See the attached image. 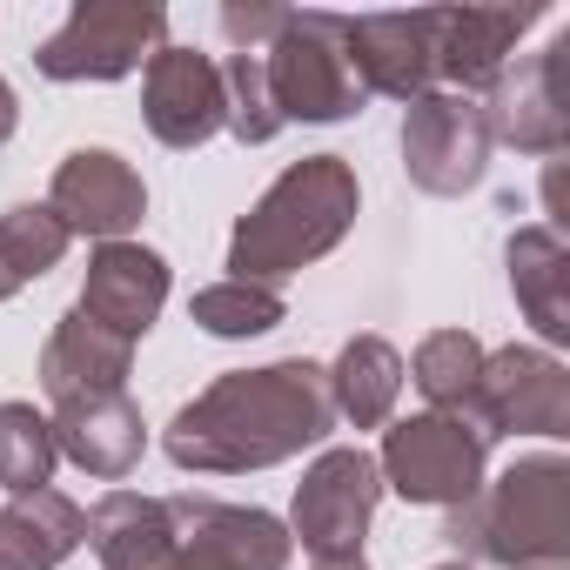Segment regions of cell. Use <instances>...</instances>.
Returning a JSON list of instances; mask_svg holds the SVG:
<instances>
[{
  "mask_svg": "<svg viewBox=\"0 0 570 570\" xmlns=\"http://www.w3.org/2000/svg\"><path fill=\"white\" fill-rule=\"evenodd\" d=\"M330 430H336L330 376L309 356H289V363L215 376L195 403L175 410L161 450L175 470L242 476V470H268V463H289V456L316 450Z\"/></svg>",
  "mask_w": 570,
  "mask_h": 570,
  "instance_id": "cell-1",
  "label": "cell"
},
{
  "mask_svg": "<svg viewBox=\"0 0 570 570\" xmlns=\"http://www.w3.org/2000/svg\"><path fill=\"white\" fill-rule=\"evenodd\" d=\"M356 168L343 155H303L275 175V188L235 222L228 235V268L235 282H262L275 289L282 275L323 262L350 228H356Z\"/></svg>",
  "mask_w": 570,
  "mask_h": 570,
  "instance_id": "cell-2",
  "label": "cell"
},
{
  "mask_svg": "<svg viewBox=\"0 0 570 570\" xmlns=\"http://www.w3.org/2000/svg\"><path fill=\"white\" fill-rule=\"evenodd\" d=\"M443 537L497 570H570V463L517 456L490 490L450 510Z\"/></svg>",
  "mask_w": 570,
  "mask_h": 570,
  "instance_id": "cell-3",
  "label": "cell"
},
{
  "mask_svg": "<svg viewBox=\"0 0 570 570\" xmlns=\"http://www.w3.org/2000/svg\"><path fill=\"white\" fill-rule=\"evenodd\" d=\"M262 81H268L282 128L289 121H350L370 101L350 68L343 14H289L282 35L262 48Z\"/></svg>",
  "mask_w": 570,
  "mask_h": 570,
  "instance_id": "cell-4",
  "label": "cell"
},
{
  "mask_svg": "<svg viewBox=\"0 0 570 570\" xmlns=\"http://www.w3.org/2000/svg\"><path fill=\"white\" fill-rule=\"evenodd\" d=\"M483 456H490V436L456 416V410H423V416H403L396 430H383V456H376V476L403 497V503H436V510H456L483 490Z\"/></svg>",
  "mask_w": 570,
  "mask_h": 570,
  "instance_id": "cell-5",
  "label": "cell"
},
{
  "mask_svg": "<svg viewBox=\"0 0 570 570\" xmlns=\"http://www.w3.org/2000/svg\"><path fill=\"white\" fill-rule=\"evenodd\" d=\"M168 35V14L155 0H75V14L35 48V68L48 81H121L135 75Z\"/></svg>",
  "mask_w": 570,
  "mask_h": 570,
  "instance_id": "cell-6",
  "label": "cell"
},
{
  "mask_svg": "<svg viewBox=\"0 0 570 570\" xmlns=\"http://www.w3.org/2000/svg\"><path fill=\"white\" fill-rule=\"evenodd\" d=\"M175 517V550L168 570H289V523L248 510V503H215V497H168Z\"/></svg>",
  "mask_w": 570,
  "mask_h": 570,
  "instance_id": "cell-7",
  "label": "cell"
},
{
  "mask_svg": "<svg viewBox=\"0 0 570 570\" xmlns=\"http://www.w3.org/2000/svg\"><path fill=\"white\" fill-rule=\"evenodd\" d=\"M490 443L523 430V436H570V370L543 350H497L476 370L470 410H463Z\"/></svg>",
  "mask_w": 570,
  "mask_h": 570,
  "instance_id": "cell-8",
  "label": "cell"
},
{
  "mask_svg": "<svg viewBox=\"0 0 570 570\" xmlns=\"http://www.w3.org/2000/svg\"><path fill=\"white\" fill-rule=\"evenodd\" d=\"M403 168L423 195H463L483 181L490 168V128H483V101L430 88L403 108Z\"/></svg>",
  "mask_w": 570,
  "mask_h": 570,
  "instance_id": "cell-9",
  "label": "cell"
},
{
  "mask_svg": "<svg viewBox=\"0 0 570 570\" xmlns=\"http://www.w3.org/2000/svg\"><path fill=\"white\" fill-rule=\"evenodd\" d=\"M383 503V476L376 456L363 450H323L303 483H296V510H289V537H303L309 557H363V530Z\"/></svg>",
  "mask_w": 570,
  "mask_h": 570,
  "instance_id": "cell-10",
  "label": "cell"
},
{
  "mask_svg": "<svg viewBox=\"0 0 570 570\" xmlns=\"http://www.w3.org/2000/svg\"><path fill=\"white\" fill-rule=\"evenodd\" d=\"M563 75H570V35H557L543 55H530L517 75L503 68L497 88H490V108H483L490 141H510L523 155H563L570 148V95H563Z\"/></svg>",
  "mask_w": 570,
  "mask_h": 570,
  "instance_id": "cell-11",
  "label": "cell"
},
{
  "mask_svg": "<svg viewBox=\"0 0 570 570\" xmlns=\"http://www.w3.org/2000/svg\"><path fill=\"white\" fill-rule=\"evenodd\" d=\"M48 208L61 215L68 235L128 242V228L148 215V188H141V175H135L115 148H75V155L55 168Z\"/></svg>",
  "mask_w": 570,
  "mask_h": 570,
  "instance_id": "cell-12",
  "label": "cell"
},
{
  "mask_svg": "<svg viewBox=\"0 0 570 570\" xmlns=\"http://www.w3.org/2000/svg\"><path fill=\"white\" fill-rule=\"evenodd\" d=\"M141 115H148V135L161 148H202L228 121L222 68L195 48H155L148 81H141Z\"/></svg>",
  "mask_w": 570,
  "mask_h": 570,
  "instance_id": "cell-13",
  "label": "cell"
},
{
  "mask_svg": "<svg viewBox=\"0 0 570 570\" xmlns=\"http://www.w3.org/2000/svg\"><path fill=\"white\" fill-rule=\"evenodd\" d=\"M161 303H168V262L155 248H141V242H101L88 255V282H81V303L75 309L88 323H101L108 336L141 343L155 330Z\"/></svg>",
  "mask_w": 570,
  "mask_h": 570,
  "instance_id": "cell-14",
  "label": "cell"
},
{
  "mask_svg": "<svg viewBox=\"0 0 570 570\" xmlns=\"http://www.w3.org/2000/svg\"><path fill=\"white\" fill-rule=\"evenodd\" d=\"M343 41H350V68L363 95H390V101L430 95L436 81L430 14H363V21H343Z\"/></svg>",
  "mask_w": 570,
  "mask_h": 570,
  "instance_id": "cell-15",
  "label": "cell"
},
{
  "mask_svg": "<svg viewBox=\"0 0 570 570\" xmlns=\"http://www.w3.org/2000/svg\"><path fill=\"white\" fill-rule=\"evenodd\" d=\"M530 21H537V8H450V14H430L436 75L450 81V95L497 88V75L517 55Z\"/></svg>",
  "mask_w": 570,
  "mask_h": 570,
  "instance_id": "cell-16",
  "label": "cell"
},
{
  "mask_svg": "<svg viewBox=\"0 0 570 570\" xmlns=\"http://www.w3.org/2000/svg\"><path fill=\"white\" fill-rule=\"evenodd\" d=\"M55 450L68 463H81L88 476H128L148 450V423L135 410L128 390L115 396H81V403H55Z\"/></svg>",
  "mask_w": 570,
  "mask_h": 570,
  "instance_id": "cell-17",
  "label": "cell"
},
{
  "mask_svg": "<svg viewBox=\"0 0 570 570\" xmlns=\"http://www.w3.org/2000/svg\"><path fill=\"white\" fill-rule=\"evenodd\" d=\"M128 356H135V343H121L101 323H88L81 309H68L55 323V336L41 343V390L55 403L115 396V390H128Z\"/></svg>",
  "mask_w": 570,
  "mask_h": 570,
  "instance_id": "cell-18",
  "label": "cell"
},
{
  "mask_svg": "<svg viewBox=\"0 0 570 570\" xmlns=\"http://www.w3.org/2000/svg\"><path fill=\"white\" fill-rule=\"evenodd\" d=\"M81 543H88V510L55 483L0 510V570H61Z\"/></svg>",
  "mask_w": 570,
  "mask_h": 570,
  "instance_id": "cell-19",
  "label": "cell"
},
{
  "mask_svg": "<svg viewBox=\"0 0 570 570\" xmlns=\"http://www.w3.org/2000/svg\"><path fill=\"white\" fill-rule=\"evenodd\" d=\"M88 543L101 557V570H168L175 550V517L161 497L141 490H108L88 510Z\"/></svg>",
  "mask_w": 570,
  "mask_h": 570,
  "instance_id": "cell-20",
  "label": "cell"
},
{
  "mask_svg": "<svg viewBox=\"0 0 570 570\" xmlns=\"http://www.w3.org/2000/svg\"><path fill=\"white\" fill-rule=\"evenodd\" d=\"M503 262H510L517 309L537 323V336L570 343V242L550 235V228H517Z\"/></svg>",
  "mask_w": 570,
  "mask_h": 570,
  "instance_id": "cell-21",
  "label": "cell"
},
{
  "mask_svg": "<svg viewBox=\"0 0 570 570\" xmlns=\"http://www.w3.org/2000/svg\"><path fill=\"white\" fill-rule=\"evenodd\" d=\"M323 376H330L336 416L356 423V430H383L390 410H396V396H403V356L383 336H350L343 356H336V370H323Z\"/></svg>",
  "mask_w": 570,
  "mask_h": 570,
  "instance_id": "cell-22",
  "label": "cell"
},
{
  "mask_svg": "<svg viewBox=\"0 0 570 570\" xmlns=\"http://www.w3.org/2000/svg\"><path fill=\"white\" fill-rule=\"evenodd\" d=\"M68 242L75 235L61 228V215L48 202H21V208L0 215V303L21 296L28 282H41L48 268H61Z\"/></svg>",
  "mask_w": 570,
  "mask_h": 570,
  "instance_id": "cell-23",
  "label": "cell"
},
{
  "mask_svg": "<svg viewBox=\"0 0 570 570\" xmlns=\"http://www.w3.org/2000/svg\"><path fill=\"white\" fill-rule=\"evenodd\" d=\"M55 463H61L55 423L35 403H0V490H14V497L48 490L55 483Z\"/></svg>",
  "mask_w": 570,
  "mask_h": 570,
  "instance_id": "cell-24",
  "label": "cell"
},
{
  "mask_svg": "<svg viewBox=\"0 0 570 570\" xmlns=\"http://www.w3.org/2000/svg\"><path fill=\"white\" fill-rule=\"evenodd\" d=\"M476 370H483V343L470 330H436L416 343V363H410V383L430 396V410H470V390H476Z\"/></svg>",
  "mask_w": 570,
  "mask_h": 570,
  "instance_id": "cell-25",
  "label": "cell"
},
{
  "mask_svg": "<svg viewBox=\"0 0 570 570\" xmlns=\"http://www.w3.org/2000/svg\"><path fill=\"white\" fill-rule=\"evenodd\" d=\"M188 316L208 330V336H222V343H242V336H268L282 316V296L275 289H262V282H215V289H195V303H188Z\"/></svg>",
  "mask_w": 570,
  "mask_h": 570,
  "instance_id": "cell-26",
  "label": "cell"
},
{
  "mask_svg": "<svg viewBox=\"0 0 570 570\" xmlns=\"http://www.w3.org/2000/svg\"><path fill=\"white\" fill-rule=\"evenodd\" d=\"M222 101H228V121L222 128L242 148H262V141L282 135V115L268 101V81H262V55H228L222 61Z\"/></svg>",
  "mask_w": 570,
  "mask_h": 570,
  "instance_id": "cell-27",
  "label": "cell"
},
{
  "mask_svg": "<svg viewBox=\"0 0 570 570\" xmlns=\"http://www.w3.org/2000/svg\"><path fill=\"white\" fill-rule=\"evenodd\" d=\"M282 21H289V8H262V0H228L222 8V35L235 41V55H262L282 35Z\"/></svg>",
  "mask_w": 570,
  "mask_h": 570,
  "instance_id": "cell-28",
  "label": "cell"
},
{
  "mask_svg": "<svg viewBox=\"0 0 570 570\" xmlns=\"http://www.w3.org/2000/svg\"><path fill=\"white\" fill-rule=\"evenodd\" d=\"M543 208H550V235H563V228H570V208H563V161L543 168Z\"/></svg>",
  "mask_w": 570,
  "mask_h": 570,
  "instance_id": "cell-29",
  "label": "cell"
},
{
  "mask_svg": "<svg viewBox=\"0 0 570 570\" xmlns=\"http://www.w3.org/2000/svg\"><path fill=\"white\" fill-rule=\"evenodd\" d=\"M14 121H21V101H14V88H8V81H0V148H8Z\"/></svg>",
  "mask_w": 570,
  "mask_h": 570,
  "instance_id": "cell-30",
  "label": "cell"
},
{
  "mask_svg": "<svg viewBox=\"0 0 570 570\" xmlns=\"http://www.w3.org/2000/svg\"><path fill=\"white\" fill-rule=\"evenodd\" d=\"M316 570H370L363 557H316Z\"/></svg>",
  "mask_w": 570,
  "mask_h": 570,
  "instance_id": "cell-31",
  "label": "cell"
},
{
  "mask_svg": "<svg viewBox=\"0 0 570 570\" xmlns=\"http://www.w3.org/2000/svg\"><path fill=\"white\" fill-rule=\"evenodd\" d=\"M430 570H470V563H430Z\"/></svg>",
  "mask_w": 570,
  "mask_h": 570,
  "instance_id": "cell-32",
  "label": "cell"
}]
</instances>
